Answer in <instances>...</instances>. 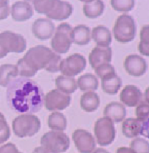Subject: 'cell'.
<instances>
[{"mask_svg": "<svg viewBox=\"0 0 149 153\" xmlns=\"http://www.w3.org/2000/svg\"><path fill=\"white\" fill-rule=\"evenodd\" d=\"M7 89V102L17 113L33 114L42 109L44 94L39 85L28 78H16Z\"/></svg>", "mask_w": 149, "mask_h": 153, "instance_id": "6da1fadb", "label": "cell"}, {"mask_svg": "<svg viewBox=\"0 0 149 153\" xmlns=\"http://www.w3.org/2000/svg\"><path fill=\"white\" fill-rule=\"evenodd\" d=\"M22 59L35 71L44 69L49 73L60 71V63L62 60L59 54L44 45L31 48Z\"/></svg>", "mask_w": 149, "mask_h": 153, "instance_id": "7a4b0ae2", "label": "cell"}, {"mask_svg": "<svg viewBox=\"0 0 149 153\" xmlns=\"http://www.w3.org/2000/svg\"><path fill=\"white\" fill-rule=\"evenodd\" d=\"M40 128L39 118L31 114H23L14 118L12 122L13 131L20 138L33 137L39 131Z\"/></svg>", "mask_w": 149, "mask_h": 153, "instance_id": "3957f363", "label": "cell"}, {"mask_svg": "<svg viewBox=\"0 0 149 153\" xmlns=\"http://www.w3.org/2000/svg\"><path fill=\"white\" fill-rule=\"evenodd\" d=\"M113 33L116 41L127 43L133 41L136 34V26L132 16L121 14L117 18L113 27Z\"/></svg>", "mask_w": 149, "mask_h": 153, "instance_id": "277c9868", "label": "cell"}, {"mask_svg": "<svg viewBox=\"0 0 149 153\" xmlns=\"http://www.w3.org/2000/svg\"><path fill=\"white\" fill-rule=\"evenodd\" d=\"M41 145L49 153H63L70 146V140L62 131H51L45 133L41 138Z\"/></svg>", "mask_w": 149, "mask_h": 153, "instance_id": "5b68a950", "label": "cell"}, {"mask_svg": "<svg viewBox=\"0 0 149 153\" xmlns=\"http://www.w3.org/2000/svg\"><path fill=\"white\" fill-rule=\"evenodd\" d=\"M94 134L97 143L101 146L111 144L116 134L114 122L107 117L98 118L94 125Z\"/></svg>", "mask_w": 149, "mask_h": 153, "instance_id": "8992f818", "label": "cell"}, {"mask_svg": "<svg viewBox=\"0 0 149 153\" xmlns=\"http://www.w3.org/2000/svg\"><path fill=\"white\" fill-rule=\"evenodd\" d=\"M72 29L71 26L67 23H62L57 27L50 42V45L55 53L66 54L69 51L72 45L70 39Z\"/></svg>", "mask_w": 149, "mask_h": 153, "instance_id": "52a82bcc", "label": "cell"}, {"mask_svg": "<svg viewBox=\"0 0 149 153\" xmlns=\"http://www.w3.org/2000/svg\"><path fill=\"white\" fill-rule=\"evenodd\" d=\"M0 47L6 54L22 53L27 48V41L21 34L4 31L0 33Z\"/></svg>", "mask_w": 149, "mask_h": 153, "instance_id": "ba28073f", "label": "cell"}, {"mask_svg": "<svg viewBox=\"0 0 149 153\" xmlns=\"http://www.w3.org/2000/svg\"><path fill=\"white\" fill-rule=\"evenodd\" d=\"M87 66L85 57L80 54H73L61 60L60 71L63 76L74 77L83 72Z\"/></svg>", "mask_w": 149, "mask_h": 153, "instance_id": "9c48e42d", "label": "cell"}, {"mask_svg": "<svg viewBox=\"0 0 149 153\" xmlns=\"http://www.w3.org/2000/svg\"><path fill=\"white\" fill-rule=\"evenodd\" d=\"M71 96L57 89L50 91L44 96V107L48 111H61L67 108L71 103Z\"/></svg>", "mask_w": 149, "mask_h": 153, "instance_id": "30bf717a", "label": "cell"}, {"mask_svg": "<svg viewBox=\"0 0 149 153\" xmlns=\"http://www.w3.org/2000/svg\"><path fill=\"white\" fill-rule=\"evenodd\" d=\"M72 140L78 151L81 153H91L96 149L95 138L89 131L77 129L72 134Z\"/></svg>", "mask_w": 149, "mask_h": 153, "instance_id": "8fae6325", "label": "cell"}, {"mask_svg": "<svg viewBox=\"0 0 149 153\" xmlns=\"http://www.w3.org/2000/svg\"><path fill=\"white\" fill-rule=\"evenodd\" d=\"M124 68L130 76L140 77L146 73L148 65L142 57L137 54H130L124 60Z\"/></svg>", "mask_w": 149, "mask_h": 153, "instance_id": "7c38bea8", "label": "cell"}, {"mask_svg": "<svg viewBox=\"0 0 149 153\" xmlns=\"http://www.w3.org/2000/svg\"><path fill=\"white\" fill-rule=\"evenodd\" d=\"M54 30V24L47 18H39L36 20L32 27V31L35 37L42 41L51 38Z\"/></svg>", "mask_w": 149, "mask_h": 153, "instance_id": "4fadbf2b", "label": "cell"}, {"mask_svg": "<svg viewBox=\"0 0 149 153\" xmlns=\"http://www.w3.org/2000/svg\"><path fill=\"white\" fill-rule=\"evenodd\" d=\"M143 94L137 86L133 85H126L120 94V100L122 103L129 107L136 106L142 101Z\"/></svg>", "mask_w": 149, "mask_h": 153, "instance_id": "5bb4252c", "label": "cell"}, {"mask_svg": "<svg viewBox=\"0 0 149 153\" xmlns=\"http://www.w3.org/2000/svg\"><path fill=\"white\" fill-rule=\"evenodd\" d=\"M112 51L110 47H99L93 48L89 54V63L93 69L104 63H109L111 61Z\"/></svg>", "mask_w": 149, "mask_h": 153, "instance_id": "9a60e30c", "label": "cell"}, {"mask_svg": "<svg viewBox=\"0 0 149 153\" xmlns=\"http://www.w3.org/2000/svg\"><path fill=\"white\" fill-rule=\"evenodd\" d=\"M33 8L27 1H17L11 8V14L13 20L16 21H26L33 15Z\"/></svg>", "mask_w": 149, "mask_h": 153, "instance_id": "2e32d148", "label": "cell"}, {"mask_svg": "<svg viewBox=\"0 0 149 153\" xmlns=\"http://www.w3.org/2000/svg\"><path fill=\"white\" fill-rule=\"evenodd\" d=\"M105 117L110 118L115 123H119L124 121L127 115V110L122 103L111 102L105 106L103 111Z\"/></svg>", "mask_w": 149, "mask_h": 153, "instance_id": "e0dca14e", "label": "cell"}, {"mask_svg": "<svg viewBox=\"0 0 149 153\" xmlns=\"http://www.w3.org/2000/svg\"><path fill=\"white\" fill-rule=\"evenodd\" d=\"M73 11L72 5L69 2L64 1H56V5L51 12L47 14L49 20L64 21L71 16Z\"/></svg>", "mask_w": 149, "mask_h": 153, "instance_id": "ac0fdd59", "label": "cell"}, {"mask_svg": "<svg viewBox=\"0 0 149 153\" xmlns=\"http://www.w3.org/2000/svg\"><path fill=\"white\" fill-rule=\"evenodd\" d=\"M145 122H142L135 118H127L122 123L123 134L127 138L137 137L139 135H141Z\"/></svg>", "mask_w": 149, "mask_h": 153, "instance_id": "d6986e66", "label": "cell"}, {"mask_svg": "<svg viewBox=\"0 0 149 153\" xmlns=\"http://www.w3.org/2000/svg\"><path fill=\"white\" fill-rule=\"evenodd\" d=\"M72 42L79 45H86L90 41V30L86 25H78L72 29L70 33Z\"/></svg>", "mask_w": 149, "mask_h": 153, "instance_id": "ffe728a7", "label": "cell"}, {"mask_svg": "<svg viewBox=\"0 0 149 153\" xmlns=\"http://www.w3.org/2000/svg\"><path fill=\"white\" fill-rule=\"evenodd\" d=\"M92 39L99 47H108L111 43V33L108 28L102 25L93 28Z\"/></svg>", "mask_w": 149, "mask_h": 153, "instance_id": "44dd1931", "label": "cell"}, {"mask_svg": "<svg viewBox=\"0 0 149 153\" xmlns=\"http://www.w3.org/2000/svg\"><path fill=\"white\" fill-rule=\"evenodd\" d=\"M100 104V99L96 93L93 91L85 92L81 97V108L87 112L96 111Z\"/></svg>", "mask_w": 149, "mask_h": 153, "instance_id": "7402d4cb", "label": "cell"}, {"mask_svg": "<svg viewBox=\"0 0 149 153\" xmlns=\"http://www.w3.org/2000/svg\"><path fill=\"white\" fill-rule=\"evenodd\" d=\"M83 12L87 18H99L103 14L105 9V4L102 1L93 0V1H85L84 2Z\"/></svg>", "mask_w": 149, "mask_h": 153, "instance_id": "603a6c76", "label": "cell"}, {"mask_svg": "<svg viewBox=\"0 0 149 153\" xmlns=\"http://www.w3.org/2000/svg\"><path fill=\"white\" fill-rule=\"evenodd\" d=\"M18 76V70L16 65L2 64L0 66V86L8 87L10 82Z\"/></svg>", "mask_w": 149, "mask_h": 153, "instance_id": "cb8c5ba5", "label": "cell"}, {"mask_svg": "<svg viewBox=\"0 0 149 153\" xmlns=\"http://www.w3.org/2000/svg\"><path fill=\"white\" fill-rule=\"evenodd\" d=\"M55 84L57 90L66 94L74 93L78 88L77 81L73 77L65 76H59L55 80Z\"/></svg>", "mask_w": 149, "mask_h": 153, "instance_id": "d4e9b609", "label": "cell"}, {"mask_svg": "<svg viewBox=\"0 0 149 153\" xmlns=\"http://www.w3.org/2000/svg\"><path fill=\"white\" fill-rule=\"evenodd\" d=\"M77 85L82 91H93L98 88L99 81L95 75L92 73H85L78 79Z\"/></svg>", "mask_w": 149, "mask_h": 153, "instance_id": "484cf974", "label": "cell"}, {"mask_svg": "<svg viewBox=\"0 0 149 153\" xmlns=\"http://www.w3.org/2000/svg\"><path fill=\"white\" fill-rule=\"evenodd\" d=\"M122 85V80L115 73L109 77L102 79V88L105 93L115 95Z\"/></svg>", "mask_w": 149, "mask_h": 153, "instance_id": "4316f807", "label": "cell"}, {"mask_svg": "<svg viewBox=\"0 0 149 153\" xmlns=\"http://www.w3.org/2000/svg\"><path fill=\"white\" fill-rule=\"evenodd\" d=\"M48 127L53 131H63L67 126V120L63 113L60 112H52L48 117Z\"/></svg>", "mask_w": 149, "mask_h": 153, "instance_id": "83f0119b", "label": "cell"}, {"mask_svg": "<svg viewBox=\"0 0 149 153\" xmlns=\"http://www.w3.org/2000/svg\"><path fill=\"white\" fill-rule=\"evenodd\" d=\"M35 10L39 14H45L46 16L50 14L56 5V1L52 0H36L33 2Z\"/></svg>", "mask_w": 149, "mask_h": 153, "instance_id": "f1b7e54d", "label": "cell"}, {"mask_svg": "<svg viewBox=\"0 0 149 153\" xmlns=\"http://www.w3.org/2000/svg\"><path fill=\"white\" fill-rule=\"evenodd\" d=\"M148 25L143 26L140 31V42L139 43V51L142 55H149V42H148Z\"/></svg>", "mask_w": 149, "mask_h": 153, "instance_id": "f546056e", "label": "cell"}, {"mask_svg": "<svg viewBox=\"0 0 149 153\" xmlns=\"http://www.w3.org/2000/svg\"><path fill=\"white\" fill-rule=\"evenodd\" d=\"M110 2L113 9L122 12L131 11L135 6V1L133 0H111Z\"/></svg>", "mask_w": 149, "mask_h": 153, "instance_id": "4dcf8cb0", "label": "cell"}, {"mask_svg": "<svg viewBox=\"0 0 149 153\" xmlns=\"http://www.w3.org/2000/svg\"><path fill=\"white\" fill-rule=\"evenodd\" d=\"M130 148L136 153H149V143L143 138L136 137L130 143Z\"/></svg>", "mask_w": 149, "mask_h": 153, "instance_id": "1f68e13d", "label": "cell"}, {"mask_svg": "<svg viewBox=\"0 0 149 153\" xmlns=\"http://www.w3.org/2000/svg\"><path fill=\"white\" fill-rule=\"evenodd\" d=\"M17 68L18 70V76L21 78H30L33 77L37 73V72L33 70L30 66H29L23 59H20L17 63Z\"/></svg>", "mask_w": 149, "mask_h": 153, "instance_id": "d6a6232c", "label": "cell"}, {"mask_svg": "<svg viewBox=\"0 0 149 153\" xmlns=\"http://www.w3.org/2000/svg\"><path fill=\"white\" fill-rule=\"evenodd\" d=\"M11 136V130L3 114L0 112V144L8 140Z\"/></svg>", "mask_w": 149, "mask_h": 153, "instance_id": "836d02e7", "label": "cell"}, {"mask_svg": "<svg viewBox=\"0 0 149 153\" xmlns=\"http://www.w3.org/2000/svg\"><path fill=\"white\" fill-rule=\"evenodd\" d=\"M94 70L97 76L99 79H101V80L115 74V68L110 63H104V64L100 65L97 66Z\"/></svg>", "mask_w": 149, "mask_h": 153, "instance_id": "e575fe53", "label": "cell"}, {"mask_svg": "<svg viewBox=\"0 0 149 153\" xmlns=\"http://www.w3.org/2000/svg\"><path fill=\"white\" fill-rule=\"evenodd\" d=\"M148 112H149V106L148 103L145 102L143 100L140 102V103L136 106V115L137 117V119L145 122V121L148 120Z\"/></svg>", "mask_w": 149, "mask_h": 153, "instance_id": "d590c367", "label": "cell"}, {"mask_svg": "<svg viewBox=\"0 0 149 153\" xmlns=\"http://www.w3.org/2000/svg\"><path fill=\"white\" fill-rule=\"evenodd\" d=\"M10 13L9 2L0 0V21L6 19Z\"/></svg>", "mask_w": 149, "mask_h": 153, "instance_id": "8d00e7d4", "label": "cell"}, {"mask_svg": "<svg viewBox=\"0 0 149 153\" xmlns=\"http://www.w3.org/2000/svg\"><path fill=\"white\" fill-rule=\"evenodd\" d=\"M0 153H20L14 143H8L0 147Z\"/></svg>", "mask_w": 149, "mask_h": 153, "instance_id": "74e56055", "label": "cell"}, {"mask_svg": "<svg viewBox=\"0 0 149 153\" xmlns=\"http://www.w3.org/2000/svg\"><path fill=\"white\" fill-rule=\"evenodd\" d=\"M116 153H136L135 152L133 149H131L130 148L128 147H119V148L117 149Z\"/></svg>", "mask_w": 149, "mask_h": 153, "instance_id": "f35d334b", "label": "cell"}, {"mask_svg": "<svg viewBox=\"0 0 149 153\" xmlns=\"http://www.w3.org/2000/svg\"><path fill=\"white\" fill-rule=\"evenodd\" d=\"M33 153H49L46 149H44L42 146L36 147L34 150L33 151Z\"/></svg>", "mask_w": 149, "mask_h": 153, "instance_id": "ab89813d", "label": "cell"}, {"mask_svg": "<svg viewBox=\"0 0 149 153\" xmlns=\"http://www.w3.org/2000/svg\"><path fill=\"white\" fill-rule=\"evenodd\" d=\"M91 153H110L109 152L107 151L106 149L102 148H99L96 149H94Z\"/></svg>", "mask_w": 149, "mask_h": 153, "instance_id": "60d3db41", "label": "cell"}, {"mask_svg": "<svg viewBox=\"0 0 149 153\" xmlns=\"http://www.w3.org/2000/svg\"><path fill=\"white\" fill-rule=\"evenodd\" d=\"M7 54H6V53H5L3 50H2V48L0 47V59H2V58H3V57H6Z\"/></svg>", "mask_w": 149, "mask_h": 153, "instance_id": "b9f144b4", "label": "cell"}, {"mask_svg": "<svg viewBox=\"0 0 149 153\" xmlns=\"http://www.w3.org/2000/svg\"><path fill=\"white\" fill-rule=\"evenodd\" d=\"M20 153H22V152H20Z\"/></svg>", "mask_w": 149, "mask_h": 153, "instance_id": "7bdbcfd3", "label": "cell"}]
</instances>
